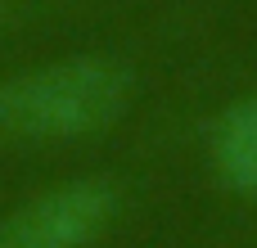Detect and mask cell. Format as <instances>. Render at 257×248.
I'll use <instances>...</instances> for the list:
<instances>
[{
    "instance_id": "cell-1",
    "label": "cell",
    "mask_w": 257,
    "mask_h": 248,
    "mask_svg": "<svg viewBox=\"0 0 257 248\" xmlns=\"http://www.w3.org/2000/svg\"><path fill=\"white\" fill-rule=\"evenodd\" d=\"M136 99V72L113 54H63L0 81V136L68 145L113 131Z\"/></svg>"
},
{
    "instance_id": "cell-2",
    "label": "cell",
    "mask_w": 257,
    "mask_h": 248,
    "mask_svg": "<svg viewBox=\"0 0 257 248\" xmlns=\"http://www.w3.org/2000/svg\"><path fill=\"white\" fill-rule=\"evenodd\" d=\"M117 190L99 176L59 181L0 221V248H95L117 221Z\"/></svg>"
},
{
    "instance_id": "cell-3",
    "label": "cell",
    "mask_w": 257,
    "mask_h": 248,
    "mask_svg": "<svg viewBox=\"0 0 257 248\" xmlns=\"http://www.w3.org/2000/svg\"><path fill=\"white\" fill-rule=\"evenodd\" d=\"M208 167L212 181L235 194L257 199V90L235 95L208 127Z\"/></svg>"
},
{
    "instance_id": "cell-4",
    "label": "cell",
    "mask_w": 257,
    "mask_h": 248,
    "mask_svg": "<svg viewBox=\"0 0 257 248\" xmlns=\"http://www.w3.org/2000/svg\"><path fill=\"white\" fill-rule=\"evenodd\" d=\"M5 23H9V0H0V32H5Z\"/></svg>"
}]
</instances>
